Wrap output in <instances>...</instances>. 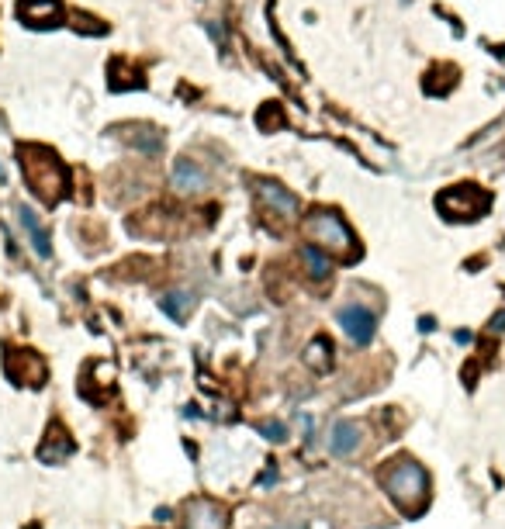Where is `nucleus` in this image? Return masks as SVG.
<instances>
[{"mask_svg":"<svg viewBox=\"0 0 505 529\" xmlns=\"http://www.w3.org/2000/svg\"><path fill=\"white\" fill-rule=\"evenodd\" d=\"M17 163H21V173L31 187V194L42 201V205H59L66 198V187H69V173L62 166V159L49 149V146H38V142H28L17 149Z\"/></svg>","mask_w":505,"mask_h":529,"instance_id":"1","label":"nucleus"},{"mask_svg":"<svg viewBox=\"0 0 505 529\" xmlns=\"http://www.w3.org/2000/svg\"><path fill=\"white\" fill-rule=\"evenodd\" d=\"M381 481H384V492L391 495V502L405 516H416V512L426 509V502H429V478H426V471L416 460H409V457L391 460V467L381 474Z\"/></svg>","mask_w":505,"mask_h":529,"instance_id":"2","label":"nucleus"},{"mask_svg":"<svg viewBox=\"0 0 505 529\" xmlns=\"http://www.w3.org/2000/svg\"><path fill=\"white\" fill-rule=\"evenodd\" d=\"M305 236L329 257H339L346 263H353L360 257V246L353 239V232L346 229V222L336 211H311L305 218Z\"/></svg>","mask_w":505,"mask_h":529,"instance_id":"3","label":"nucleus"},{"mask_svg":"<svg viewBox=\"0 0 505 529\" xmlns=\"http://www.w3.org/2000/svg\"><path fill=\"white\" fill-rule=\"evenodd\" d=\"M3 374H7L17 388H21V384L42 388L45 377H49V367H45V360H42L35 349H7V356H3Z\"/></svg>","mask_w":505,"mask_h":529,"instance_id":"4","label":"nucleus"},{"mask_svg":"<svg viewBox=\"0 0 505 529\" xmlns=\"http://www.w3.org/2000/svg\"><path fill=\"white\" fill-rule=\"evenodd\" d=\"M436 208H440L447 218H478V215L488 208V198H485L478 187L464 184V187L443 191V194L436 198Z\"/></svg>","mask_w":505,"mask_h":529,"instance_id":"5","label":"nucleus"},{"mask_svg":"<svg viewBox=\"0 0 505 529\" xmlns=\"http://www.w3.org/2000/svg\"><path fill=\"white\" fill-rule=\"evenodd\" d=\"M184 529H229V512L215 498H191L184 505Z\"/></svg>","mask_w":505,"mask_h":529,"instance_id":"6","label":"nucleus"},{"mask_svg":"<svg viewBox=\"0 0 505 529\" xmlns=\"http://www.w3.org/2000/svg\"><path fill=\"white\" fill-rule=\"evenodd\" d=\"M339 325H343V332H346L357 346H367V342L374 339V332H377V318H374L363 304H343V308H339Z\"/></svg>","mask_w":505,"mask_h":529,"instance_id":"7","label":"nucleus"},{"mask_svg":"<svg viewBox=\"0 0 505 529\" xmlns=\"http://www.w3.org/2000/svg\"><path fill=\"white\" fill-rule=\"evenodd\" d=\"M256 198L280 218H298V211H301V201L273 180H256Z\"/></svg>","mask_w":505,"mask_h":529,"instance_id":"8","label":"nucleus"},{"mask_svg":"<svg viewBox=\"0 0 505 529\" xmlns=\"http://www.w3.org/2000/svg\"><path fill=\"white\" fill-rule=\"evenodd\" d=\"M17 17L28 28H55L62 21V3L59 0H21Z\"/></svg>","mask_w":505,"mask_h":529,"instance_id":"9","label":"nucleus"},{"mask_svg":"<svg viewBox=\"0 0 505 529\" xmlns=\"http://www.w3.org/2000/svg\"><path fill=\"white\" fill-rule=\"evenodd\" d=\"M73 450H76V443L69 440V433L59 422H52L49 433H45V443L38 446V460L42 464H62L66 457H73Z\"/></svg>","mask_w":505,"mask_h":529,"instance_id":"10","label":"nucleus"},{"mask_svg":"<svg viewBox=\"0 0 505 529\" xmlns=\"http://www.w3.org/2000/svg\"><path fill=\"white\" fill-rule=\"evenodd\" d=\"M173 187H177L180 194H198V191L208 187V173H205L191 156H180V159L173 163Z\"/></svg>","mask_w":505,"mask_h":529,"instance_id":"11","label":"nucleus"},{"mask_svg":"<svg viewBox=\"0 0 505 529\" xmlns=\"http://www.w3.org/2000/svg\"><path fill=\"white\" fill-rule=\"evenodd\" d=\"M357 446H360V426L357 422H336L332 433H329V450L336 457H350V453H357Z\"/></svg>","mask_w":505,"mask_h":529,"instance_id":"12","label":"nucleus"},{"mask_svg":"<svg viewBox=\"0 0 505 529\" xmlns=\"http://www.w3.org/2000/svg\"><path fill=\"white\" fill-rule=\"evenodd\" d=\"M17 218H21V229L28 232V243H31V250H35L42 260H49V257H52V246H49V232L42 229V222L35 218V211H31V208H21V211H17Z\"/></svg>","mask_w":505,"mask_h":529,"instance_id":"13","label":"nucleus"},{"mask_svg":"<svg viewBox=\"0 0 505 529\" xmlns=\"http://www.w3.org/2000/svg\"><path fill=\"white\" fill-rule=\"evenodd\" d=\"M125 132H132V135H128V142H132L135 149L149 153V156H156V153L163 149V132H160V128H153V125H132V128H125Z\"/></svg>","mask_w":505,"mask_h":529,"instance_id":"14","label":"nucleus"},{"mask_svg":"<svg viewBox=\"0 0 505 529\" xmlns=\"http://www.w3.org/2000/svg\"><path fill=\"white\" fill-rule=\"evenodd\" d=\"M305 363H308L315 374H325V370L332 367V342H329L325 336H315V339L308 342V349H305Z\"/></svg>","mask_w":505,"mask_h":529,"instance_id":"15","label":"nucleus"},{"mask_svg":"<svg viewBox=\"0 0 505 529\" xmlns=\"http://www.w3.org/2000/svg\"><path fill=\"white\" fill-rule=\"evenodd\" d=\"M163 311L173 318V322H184L187 315H191V308H194V297L187 294V290H170V294H163Z\"/></svg>","mask_w":505,"mask_h":529,"instance_id":"16","label":"nucleus"},{"mask_svg":"<svg viewBox=\"0 0 505 529\" xmlns=\"http://www.w3.org/2000/svg\"><path fill=\"white\" fill-rule=\"evenodd\" d=\"M301 260L308 263V273H311L315 280H325V277H329V257H325L318 246H305V250H301Z\"/></svg>","mask_w":505,"mask_h":529,"instance_id":"17","label":"nucleus"},{"mask_svg":"<svg viewBox=\"0 0 505 529\" xmlns=\"http://www.w3.org/2000/svg\"><path fill=\"white\" fill-rule=\"evenodd\" d=\"M73 28L76 31H87V35H104V24H97V17H90V14H76L73 17Z\"/></svg>","mask_w":505,"mask_h":529,"instance_id":"18","label":"nucleus"},{"mask_svg":"<svg viewBox=\"0 0 505 529\" xmlns=\"http://www.w3.org/2000/svg\"><path fill=\"white\" fill-rule=\"evenodd\" d=\"M259 433L266 440H273V443H284L287 440V426L284 422H259Z\"/></svg>","mask_w":505,"mask_h":529,"instance_id":"19","label":"nucleus"},{"mask_svg":"<svg viewBox=\"0 0 505 529\" xmlns=\"http://www.w3.org/2000/svg\"><path fill=\"white\" fill-rule=\"evenodd\" d=\"M256 121H259V128H270V125L277 128V125H284V114H280L273 104H266V107L259 111V118H256Z\"/></svg>","mask_w":505,"mask_h":529,"instance_id":"20","label":"nucleus"},{"mask_svg":"<svg viewBox=\"0 0 505 529\" xmlns=\"http://www.w3.org/2000/svg\"><path fill=\"white\" fill-rule=\"evenodd\" d=\"M492 332H505V311H502V315H495V318H492Z\"/></svg>","mask_w":505,"mask_h":529,"instance_id":"21","label":"nucleus"},{"mask_svg":"<svg viewBox=\"0 0 505 529\" xmlns=\"http://www.w3.org/2000/svg\"><path fill=\"white\" fill-rule=\"evenodd\" d=\"M208 31H212V38H219V42H225V35H222V28H219L215 21H208Z\"/></svg>","mask_w":505,"mask_h":529,"instance_id":"22","label":"nucleus"},{"mask_svg":"<svg viewBox=\"0 0 505 529\" xmlns=\"http://www.w3.org/2000/svg\"><path fill=\"white\" fill-rule=\"evenodd\" d=\"M419 329H422V332H433V329H436V322H433V318H422V322H419Z\"/></svg>","mask_w":505,"mask_h":529,"instance_id":"23","label":"nucleus"},{"mask_svg":"<svg viewBox=\"0 0 505 529\" xmlns=\"http://www.w3.org/2000/svg\"><path fill=\"white\" fill-rule=\"evenodd\" d=\"M0 128H3V118H0Z\"/></svg>","mask_w":505,"mask_h":529,"instance_id":"24","label":"nucleus"}]
</instances>
